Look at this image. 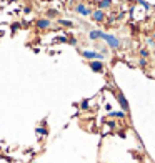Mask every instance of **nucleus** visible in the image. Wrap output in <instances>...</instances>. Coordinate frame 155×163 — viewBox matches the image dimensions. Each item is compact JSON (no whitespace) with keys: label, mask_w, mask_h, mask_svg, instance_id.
Returning a JSON list of instances; mask_svg holds the SVG:
<instances>
[{"label":"nucleus","mask_w":155,"mask_h":163,"mask_svg":"<svg viewBox=\"0 0 155 163\" xmlns=\"http://www.w3.org/2000/svg\"><path fill=\"white\" fill-rule=\"evenodd\" d=\"M98 38H102V40L107 43V47H110V48H113V50H117V48L122 47V42L112 34H105V32L98 30Z\"/></svg>","instance_id":"f257e3e1"},{"label":"nucleus","mask_w":155,"mask_h":163,"mask_svg":"<svg viewBox=\"0 0 155 163\" xmlns=\"http://www.w3.org/2000/svg\"><path fill=\"white\" fill-rule=\"evenodd\" d=\"M80 53L87 60H98V62L105 60V55H102L100 52H95V50H80Z\"/></svg>","instance_id":"f03ea898"},{"label":"nucleus","mask_w":155,"mask_h":163,"mask_svg":"<svg viewBox=\"0 0 155 163\" xmlns=\"http://www.w3.org/2000/svg\"><path fill=\"white\" fill-rule=\"evenodd\" d=\"M73 10H75L79 15H84V17H88V15H92L93 10L90 9V7H87L85 4H77L75 7H73Z\"/></svg>","instance_id":"7ed1b4c3"},{"label":"nucleus","mask_w":155,"mask_h":163,"mask_svg":"<svg viewBox=\"0 0 155 163\" xmlns=\"http://www.w3.org/2000/svg\"><path fill=\"white\" fill-rule=\"evenodd\" d=\"M35 135H37V138L38 140H43V138L48 135V130H47V123H45V120L40 123V125L35 128Z\"/></svg>","instance_id":"20e7f679"},{"label":"nucleus","mask_w":155,"mask_h":163,"mask_svg":"<svg viewBox=\"0 0 155 163\" xmlns=\"http://www.w3.org/2000/svg\"><path fill=\"white\" fill-rule=\"evenodd\" d=\"M90 17H92V20L93 22H97V23H102V22H105V18H107V15H105V12L104 10H93L92 12V15H90Z\"/></svg>","instance_id":"39448f33"},{"label":"nucleus","mask_w":155,"mask_h":163,"mask_svg":"<svg viewBox=\"0 0 155 163\" xmlns=\"http://www.w3.org/2000/svg\"><path fill=\"white\" fill-rule=\"evenodd\" d=\"M37 29H40V30H47V29H50L52 27V20H48V18H45V17H42V18H37Z\"/></svg>","instance_id":"423d86ee"},{"label":"nucleus","mask_w":155,"mask_h":163,"mask_svg":"<svg viewBox=\"0 0 155 163\" xmlns=\"http://www.w3.org/2000/svg\"><path fill=\"white\" fill-rule=\"evenodd\" d=\"M88 67L92 68L95 73H102V72H104V62H98V60H90V62H88Z\"/></svg>","instance_id":"0eeeda50"},{"label":"nucleus","mask_w":155,"mask_h":163,"mask_svg":"<svg viewBox=\"0 0 155 163\" xmlns=\"http://www.w3.org/2000/svg\"><path fill=\"white\" fill-rule=\"evenodd\" d=\"M117 100H118V103H120V107H122V112H129V102H127V98L123 95H122L120 92L117 93Z\"/></svg>","instance_id":"6e6552de"},{"label":"nucleus","mask_w":155,"mask_h":163,"mask_svg":"<svg viewBox=\"0 0 155 163\" xmlns=\"http://www.w3.org/2000/svg\"><path fill=\"white\" fill-rule=\"evenodd\" d=\"M112 7V0H100L98 2V10H107V9H110Z\"/></svg>","instance_id":"1a4fd4ad"},{"label":"nucleus","mask_w":155,"mask_h":163,"mask_svg":"<svg viewBox=\"0 0 155 163\" xmlns=\"http://www.w3.org/2000/svg\"><path fill=\"white\" fill-rule=\"evenodd\" d=\"M127 113L125 112H122V110H118V112H109V117L112 118H125Z\"/></svg>","instance_id":"9d476101"},{"label":"nucleus","mask_w":155,"mask_h":163,"mask_svg":"<svg viewBox=\"0 0 155 163\" xmlns=\"http://www.w3.org/2000/svg\"><path fill=\"white\" fill-rule=\"evenodd\" d=\"M57 23H59V25H63V27H73V22H72V20H65V18H59Z\"/></svg>","instance_id":"9b49d317"},{"label":"nucleus","mask_w":155,"mask_h":163,"mask_svg":"<svg viewBox=\"0 0 155 163\" xmlns=\"http://www.w3.org/2000/svg\"><path fill=\"white\" fill-rule=\"evenodd\" d=\"M88 38L90 40H98V30H90L88 32Z\"/></svg>","instance_id":"f8f14e48"},{"label":"nucleus","mask_w":155,"mask_h":163,"mask_svg":"<svg viewBox=\"0 0 155 163\" xmlns=\"http://www.w3.org/2000/svg\"><path fill=\"white\" fill-rule=\"evenodd\" d=\"M90 108V100H82L80 102V110H88Z\"/></svg>","instance_id":"ddd939ff"},{"label":"nucleus","mask_w":155,"mask_h":163,"mask_svg":"<svg viewBox=\"0 0 155 163\" xmlns=\"http://www.w3.org/2000/svg\"><path fill=\"white\" fill-rule=\"evenodd\" d=\"M138 53H140V57H142V58H147V57H148V48H140V52H138Z\"/></svg>","instance_id":"4468645a"},{"label":"nucleus","mask_w":155,"mask_h":163,"mask_svg":"<svg viewBox=\"0 0 155 163\" xmlns=\"http://www.w3.org/2000/svg\"><path fill=\"white\" fill-rule=\"evenodd\" d=\"M137 2H138V4H140V5H142V7H143V9H145V10H148V9H150V5L147 4L145 0H137Z\"/></svg>","instance_id":"2eb2a0df"},{"label":"nucleus","mask_w":155,"mask_h":163,"mask_svg":"<svg viewBox=\"0 0 155 163\" xmlns=\"http://www.w3.org/2000/svg\"><path fill=\"white\" fill-rule=\"evenodd\" d=\"M24 13H25V15H29V13H32V7H29V5H25V7H24Z\"/></svg>","instance_id":"dca6fc26"},{"label":"nucleus","mask_w":155,"mask_h":163,"mask_svg":"<svg viewBox=\"0 0 155 163\" xmlns=\"http://www.w3.org/2000/svg\"><path fill=\"white\" fill-rule=\"evenodd\" d=\"M138 65H140V67H147V60L145 58H140V60H138Z\"/></svg>","instance_id":"f3484780"},{"label":"nucleus","mask_w":155,"mask_h":163,"mask_svg":"<svg viewBox=\"0 0 155 163\" xmlns=\"http://www.w3.org/2000/svg\"><path fill=\"white\" fill-rule=\"evenodd\" d=\"M57 42H60V43H63V42H68L65 37H57Z\"/></svg>","instance_id":"a211bd4d"},{"label":"nucleus","mask_w":155,"mask_h":163,"mask_svg":"<svg viewBox=\"0 0 155 163\" xmlns=\"http://www.w3.org/2000/svg\"><path fill=\"white\" fill-rule=\"evenodd\" d=\"M147 43H148V45H150V47H154V45H155V42H154V40H152V38H147Z\"/></svg>","instance_id":"6ab92c4d"},{"label":"nucleus","mask_w":155,"mask_h":163,"mask_svg":"<svg viewBox=\"0 0 155 163\" xmlns=\"http://www.w3.org/2000/svg\"><path fill=\"white\" fill-rule=\"evenodd\" d=\"M105 110H107V112H112V107H110V105L107 103V105H105Z\"/></svg>","instance_id":"aec40b11"},{"label":"nucleus","mask_w":155,"mask_h":163,"mask_svg":"<svg viewBox=\"0 0 155 163\" xmlns=\"http://www.w3.org/2000/svg\"><path fill=\"white\" fill-rule=\"evenodd\" d=\"M68 42H70V43H72V45H75V43H77V40H75V38H73V37H72V38H70V40H68Z\"/></svg>","instance_id":"412c9836"},{"label":"nucleus","mask_w":155,"mask_h":163,"mask_svg":"<svg viewBox=\"0 0 155 163\" xmlns=\"http://www.w3.org/2000/svg\"><path fill=\"white\" fill-rule=\"evenodd\" d=\"M9 4H15V2H18V0H7Z\"/></svg>","instance_id":"4be33fe9"},{"label":"nucleus","mask_w":155,"mask_h":163,"mask_svg":"<svg viewBox=\"0 0 155 163\" xmlns=\"http://www.w3.org/2000/svg\"><path fill=\"white\" fill-rule=\"evenodd\" d=\"M152 40H154V42H155V32H154V37H152Z\"/></svg>","instance_id":"5701e85b"},{"label":"nucleus","mask_w":155,"mask_h":163,"mask_svg":"<svg viewBox=\"0 0 155 163\" xmlns=\"http://www.w3.org/2000/svg\"><path fill=\"white\" fill-rule=\"evenodd\" d=\"M30 163H37V162H30Z\"/></svg>","instance_id":"b1692460"}]
</instances>
